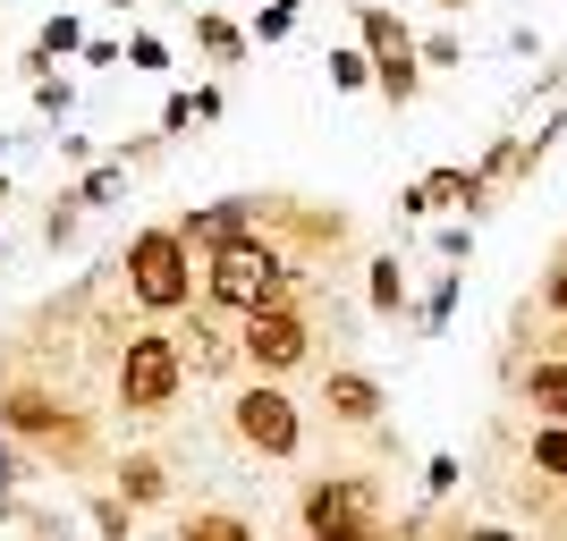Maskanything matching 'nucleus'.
Here are the masks:
<instances>
[{"instance_id": "obj_32", "label": "nucleus", "mask_w": 567, "mask_h": 541, "mask_svg": "<svg viewBox=\"0 0 567 541\" xmlns=\"http://www.w3.org/2000/svg\"><path fill=\"white\" fill-rule=\"evenodd\" d=\"M60 162H69V169H94L102 144H94V136H60Z\"/></svg>"}, {"instance_id": "obj_18", "label": "nucleus", "mask_w": 567, "mask_h": 541, "mask_svg": "<svg viewBox=\"0 0 567 541\" xmlns=\"http://www.w3.org/2000/svg\"><path fill=\"white\" fill-rule=\"evenodd\" d=\"M76 51H85V18H76V9L43 18V34H34V60H51V69H60V60H76Z\"/></svg>"}, {"instance_id": "obj_15", "label": "nucleus", "mask_w": 567, "mask_h": 541, "mask_svg": "<svg viewBox=\"0 0 567 541\" xmlns=\"http://www.w3.org/2000/svg\"><path fill=\"white\" fill-rule=\"evenodd\" d=\"M195 51H204V60H213V69H246V25L237 18H220V9H195Z\"/></svg>"}, {"instance_id": "obj_2", "label": "nucleus", "mask_w": 567, "mask_h": 541, "mask_svg": "<svg viewBox=\"0 0 567 541\" xmlns=\"http://www.w3.org/2000/svg\"><path fill=\"white\" fill-rule=\"evenodd\" d=\"M306 271L271 246L262 229H246V237H229V246H213L204 254V280H195V296L213 313H229V322H246V313H262V305H288V296H306Z\"/></svg>"}, {"instance_id": "obj_16", "label": "nucleus", "mask_w": 567, "mask_h": 541, "mask_svg": "<svg viewBox=\"0 0 567 541\" xmlns=\"http://www.w3.org/2000/svg\"><path fill=\"white\" fill-rule=\"evenodd\" d=\"M169 541H262V524L246 508H187Z\"/></svg>"}, {"instance_id": "obj_12", "label": "nucleus", "mask_w": 567, "mask_h": 541, "mask_svg": "<svg viewBox=\"0 0 567 541\" xmlns=\"http://www.w3.org/2000/svg\"><path fill=\"white\" fill-rule=\"evenodd\" d=\"M483 204H492V187H483L474 169H424V178L399 195V212H406V220H424V212H466V220H474Z\"/></svg>"}, {"instance_id": "obj_9", "label": "nucleus", "mask_w": 567, "mask_h": 541, "mask_svg": "<svg viewBox=\"0 0 567 541\" xmlns=\"http://www.w3.org/2000/svg\"><path fill=\"white\" fill-rule=\"evenodd\" d=\"M313 398H322V415H331L339 431H381V415H390V398H381V381L364 373V364H331Z\"/></svg>"}, {"instance_id": "obj_5", "label": "nucleus", "mask_w": 567, "mask_h": 541, "mask_svg": "<svg viewBox=\"0 0 567 541\" xmlns=\"http://www.w3.org/2000/svg\"><path fill=\"white\" fill-rule=\"evenodd\" d=\"M118 288H127V305H144L153 322H178V313L195 305V254H187V237L169 229V220L136 229V237H127V254H118Z\"/></svg>"}, {"instance_id": "obj_26", "label": "nucleus", "mask_w": 567, "mask_h": 541, "mask_svg": "<svg viewBox=\"0 0 567 541\" xmlns=\"http://www.w3.org/2000/svg\"><path fill=\"white\" fill-rule=\"evenodd\" d=\"M118 51H127V69H144V76H162V69H169V43H162V34H127Z\"/></svg>"}, {"instance_id": "obj_11", "label": "nucleus", "mask_w": 567, "mask_h": 541, "mask_svg": "<svg viewBox=\"0 0 567 541\" xmlns=\"http://www.w3.org/2000/svg\"><path fill=\"white\" fill-rule=\"evenodd\" d=\"M220 322H229V313H213V305L195 313V305H187V313H178V330H169L195 381H229V373H237V330H220Z\"/></svg>"}, {"instance_id": "obj_31", "label": "nucleus", "mask_w": 567, "mask_h": 541, "mask_svg": "<svg viewBox=\"0 0 567 541\" xmlns=\"http://www.w3.org/2000/svg\"><path fill=\"white\" fill-rule=\"evenodd\" d=\"M187 94H195V127H213V118L229 111V94H220V85H187Z\"/></svg>"}, {"instance_id": "obj_27", "label": "nucleus", "mask_w": 567, "mask_h": 541, "mask_svg": "<svg viewBox=\"0 0 567 541\" xmlns=\"http://www.w3.org/2000/svg\"><path fill=\"white\" fill-rule=\"evenodd\" d=\"M415 60H424V69H457V60H466V43H457V34H424V43H415Z\"/></svg>"}, {"instance_id": "obj_37", "label": "nucleus", "mask_w": 567, "mask_h": 541, "mask_svg": "<svg viewBox=\"0 0 567 541\" xmlns=\"http://www.w3.org/2000/svg\"><path fill=\"white\" fill-rule=\"evenodd\" d=\"M0 204H9V169H0Z\"/></svg>"}, {"instance_id": "obj_24", "label": "nucleus", "mask_w": 567, "mask_h": 541, "mask_svg": "<svg viewBox=\"0 0 567 541\" xmlns=\"http://www.w3.org/2000/svg\"><path fill=\"white\" fill-rule=\"evenodd\" d=\"M34 111H43V118H69V111H76V85H69L60 69H51V76H34Z\"/></svg>"}, {"instance_id": "obj_23", "label": "nucleus", "mask_w": 567, "mask_h": 541, "mask_svg": "<svg viewBox=\"0 0 567 541\" xmlns=\"http://www.w3.org/2000/svg\"><path fill=\"white\" fill-rule=\"evenodd\" d=\"M85 517H94V533H102V541H127V533H136V517H127V508H118L111 491H94V499H85Z\"/></svg>"}, {"instance_id": "obj_14", "label": "nucleus", "mask_w": 567, "mask_h": 541, "mask_svg": "<svg viewBox=\"0 0 567 541\" xmlns=\"http://www.w3.org/2000/svg\"><path fill=\"white\" fill-rule=\"evenodd\" d=\"M517 398L534 406V415H550V424H567V355H534L517 373Z\"/></svg>"}, {"instance_id": "obj_6", "label": "nucleus", "mask_w": 567, "mask_h": 541, "mask_svg": "<svg viewBox=\"0 0 567 541\" xmlns=\"http://www.w3.org/2000/svg\"><path fill=\"white\" fill-rule=\"evenodd\" d=\"M237 364L246 381H288L297 364H313V288L288 305H262L237 322Z\"/></svg>"}, {"instance_id": "obj_22", "label": "nucleus", "mask_w": 567, "mask_h": 541, "mask_svg": "<svg viewBox=\"0 0 567 541\" xmlns=\"http://www.w3.org/2000/svg\"><path fill=\"white\" fill-rule=\"evenodd\" d=\"M364 85H373V60H364L355 43H339L331 51V94H364Z\"/></svg>"}, {"instance_id": "obj_39", "label": "nucleus", "mask_w": 567, "mask_h": 541, "mask_svg": "<svg viewBox=\"0 0 567 541\" xmlns=\"http://www.w3.org/2000/svg\"><path fill=\"white\" fill-rule=\"evenodd\" d=\"M559 254H567V246H559Z\"/></svg>"}, {"instance_id": "obj_3", "label": "nucleus", "mask_w": 567, "mask_h": 541, "mask_svg": "<svg viewBox=\"0 0 567 541\" xmlns=\"http://www.w3.org/2000/svg\"><path fill=\"white\" fill-rule=\"evenodd\" d=\"M297 533L306 541H390V491L355 466L297 482Z\"/></svg>"}, {"instance_id": "obj_7", "label": "nucleus", "mask_w": 567, "mask_h": 541, "mask_svg": "<svg viewBox=\"0 0 567 541\" xmlns=\"http://www.w3.org/2000/svg\"><path fill=\"white\" fill-rule=\"evenodd\" d=\"M355 51L373 60V94L390 102V111H406V102L424 94V60H415V25H406L399 9H381V0H355Z\"/></svg>"}, {"instance_id": "obj_33", "label": "nucleus", "mask_w": 567, "mask_h": 541, "mask_svg": "<svg viewBox=\"0 0 567 541\" xmlns=\"http://www.w3.org/2000/svg\"><path fill=\"white\" fill-rule=\"evenodd\" d=\"M424 491H432V499L457 491V457H432V466H424Z\"/></svg>"}, {"instance_id": "obj_36", "label": "nucleus", "mask_w": 567, "mask_h": 541, "mask_svg": "<svg viewBox=\"0 0 567 541\" xmlns=\"http://www.w3.org/2000/svg\"><path fill=\"white\" fill-rule=\"evenodd\" d=\"M432 9H466V0H432Z\"/></svg>"}, {"instance_id": "obj_20", "label": "nucleus", "mask_w": 567, "mask_h": 541, "mask_svg": "<svg viewBox=\"0 0 567 541\" xmlns=\"http://www.w3.org/2000/svg\"><path fill=\"white\" fill-rule=\"evenodd\" d=\"M118 187H127V169H118V162H94V169H85V178H76V204H85V212H102V204H118Z\"/></svg>"}, {"instance_id": "obj_38", "label": "nucleus", "mask_w": 567, "mask_h": 541, "mask_svg": "<svg viewBox=\"0 0 567 541\" xmlns=\"http://www.w3.org/2000/svg\"><path fill=\"white\" fill-rule=\"evenodd\" d=\"M102 9H136V0H102Z\"/></svg>"}, {"instance_id": "obj_21", "label": "nucleus", "mask_w": 567, "mask_h": 541, "mask_svg": "<svg viewBox=\"0 0 567 541\" xmlns=\"http://www.w3.org/2000/svg\"><path fill=\"white\" fill-rule=\"evenodd\" d=\"M76 229H85V204L60 187V195H51V212H43V246H76Z\"/></svg>"}, {"instance_id": "obj_25", "label": "nucleus", "mask_w": 567, "mask_h": 541, "mask_svg": "<svg viewBox=\"0 0 567 541\" xmlns=\"http://www.w3.org/2000/svg\"><path fill=\"white\" fill-rule=\"evenodd\" d=\"M288 34H297V9H255V25H246V43H288Z\"/></svg>"}, {"instance_id": "obj_35", "label": "nucleus", "mask_w": 567, "mask_h": 541, "mask_svg": "<svg viewBox=\"0 0 567 541\" xmlns=\"http://www.w3.org/2000/svg\"><path fill=\"white\" fill-rule=\"evenodd\" d=\"M18 466H25V457H18L9 440H0V482H18Z\"/></svg>"}, {"instance_id": "obj_13", "label": "nucleus", "mask_w": 567, "mask_h": 541, "mask_svg": "<svg viewBox=\"0 0 567 541\" xmlns=\"http://www.w3.org/2000/svg\"><path fill=\"white\" fill-rule=\"evenodd\" d=\"M102 491H111L127 517L162 508V499H169V457H162V448H127V457L111 466V482H102Z\"/></svg>"}, {"instance_id": "obj_1", "label": "nucleus", "mask_w": 567, "mask_h": 541, "mask_svg": "<svg viewBox=\"0 0 567 541\" xmlns=\"http://www.w3.org/2000/svg\"><path fill=\"white\" fill-rule=\"evenodd\" d=\"M0 440L60 474H102V424L94 406L51 381H0Z\"/></svg>"}, {"instance_id": "obj_4", "label": "nucleus", "mask_w": 567, "mask_h": 541, "mask_svg": "<svg viewBox=\"0 0 567 541\" xmlns=\"http://www.w3.org/2000/svg\"><path fill=\"white\" fill-rule=\"evenodd\" d=\"M187 398V355L169 330H127L118 339V364H111V406L127 424H162L169 406Z\"/></svg>"}, {"instance_id": "obj_17", "label": "nucleus", "mask_w": 567, "mask_h": 541, "mask_svg": "<svg viewBox=\"0 0 567 541\" xmlns=\"http://www.w3.org/2000/svg\"><path fill=\"white\" fill-rule=\"evenodd\" d=\"M364 305L390 322V313H406V271H399V254H373V271H364Z\"/></svg>"}, {"instance_id": "obj_28", "label": "nucleus", "mask_w": 567, "mask_h": 541, "mask_svg": "<svg viewBox=\"0 0 567 541\" xmlns=\"http://www.w3.org/2000/svg\"><path fill=\"white\" fill-rule=\"evenodd\" d=\"M187 127H195V94H169V102H162V127H153V136L169 144V136H187Z\"/></svg>"}, {"instance_id": "obj_8", "label": "nucleus", "mask_w": 567, "mask_h": 541, "mask_svg": "<svg viewBox=\"0 0 567 541\" xmlns=\"http://www.w3.org/2000/svg\"><path fill=\"white\" fill-rule=\"evenodd\" d=\"M229 440L246 448V457H271V466H288L297 448H306V406L288 398V381H246L229 398Z\"/></svg>"}, {"instance_id": "obj_30", "label": "nucleus", "mask_w": 567, "mask_h": 541, "mask_svg": "<svg viewBox=\"0 0 567 541\" xmlns=\"http://www.w3.org/2000/svg\"><path fill=\"white\" fill-rule=\"evenodd\" d=\"M76 60H85V69H118V60H127V51H118L111 34H85V51H76Z\"/></svg>"}, {"instance_id": "obj_29", "label": "nucleus", "mask_w": 567, "mask_h": 541, "mask_svg": "<svg viewBox=\"0 0 567 541\" xmlns=\"http://www.w3.org/2000/svg\"><path fill=\"white\" fill-rule=\"evenodd\" d=\"M543 313H550V322H567V254L543 271Z\"/></svg>"}, {"instance_id": "obj_10", "label": "nucleus", "mask_w": 567, "mask_h": 541, "mask_svg": "<svg viewBox=\"0 0 567 541\" xmlns=\"http://www.w3.org/2000/svg\"><path fill=\"white\" fill-rule=\"evenodd\" d=\"M262 220V195H213V204H195V212H178L169 220V229L187 237V254L204 262L213 254V246H229V237H246Z\"/></svg>"}, {"instance_id": "obj_34", "label": "nucleus", "mask_w": 567, "mask_h": 541, "mask_svg": "<svg viewBox=\"0 0 567 541\" xmlns=\"http://www.w3.org/2000/svg\"><path fill=\"white\" fill-rule=\"evenodd\" d=\"M457 541H534V533H508V524H466Z\"/></svg>"}, {"instance_id": "obj_19", "label": "nucleus", "mask_w": 567, "mask_h": 541, "mask_svg": "<svg viewBox=\"0 0 567 541\" xmlns=\"http://www.w3.org/2000/svg\"><path fill=\"white\" fill-rule=\"evenodd\" d=\"M525 466L567 491V424H543V431H534V440H525Z\"/></svg>"}]
</instances>
